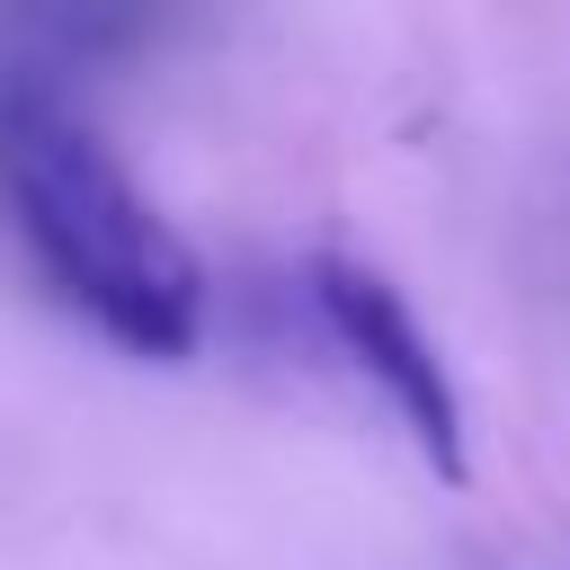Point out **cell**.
Returning <instances> with one entry per match:
<instances>
[{"mask_svg":"<svg viewBox=\"0 0 570 570\" xmlns=\"http://www.w3.org/2000/svg\"><path fill=\"white\" fill-rule=\"evenodd\" d=\"M0 232L36 285L125 356H187L205 330V276L160 223L116 142L36 80L0 89Z\"/></svg>","mask_w":570,"mask_h":570,"instance_id":"cell-1","label":"cell"}]
</instances>
